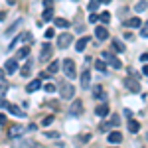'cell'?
Returning a JSON list of instances; mask_svg holds the SVG:
<instances>
[{"label": "cell", "instance_id": "obj_22", "mask_svg": "<svg viewBox=\"0 0 148 148\" xmlns=\"http://www.w3.org/2000/svg\"><path fill=\"white\" fill-rule=\"evenodd\" d=\"M42 18H44L46 22H49V20H53V10H51V8H47V10L44 12V14H42Z\"/></svg>", "mask_w": 148, "mask_h": 148}, {"label": "cell", "instance_id": "obj_33", "mask_svg": "<svg viewBox=\"0 0 148 148\" xmlns=\"http://www.w3.org/2000/svg\"><path fill=\"white\" fill-rule=\"evenodd\" d=\"M111 125H113V126H119V125H121V119H119V114H113V116H111Z\"/></svg>", "mask_w": 148, "mask_h": 148}, {"label": "cell", "instance_id": "obj_36", "mask_svg": "<svg viewBox=\"0 0 148 148\" xmlns=\"http://www.w3.org/2000/svg\"><path fill=\"white\" fill-rule=\"evenodd\" d=\"M8 105H10V103L6 101V99H2V97H0V109H8Z\"/></svg>", "mask_w": 148, "mask_h": 148}, {"label": "cell", "instance_id": "obj_2", "mask_svg": "<svg viewBox=\"0 0 148 148\" xmlns=\"http://www.w3.org/2000/svg\"><path fill=\"white\" fill-rule=\"evenodd\" d=\"M59 93H61V99H73V95H75V87L73 85H69V83H63L61 85V89H59Z\"/></svg>", "mask_w": 148, "mask_h": 148}, {"label": "cell", "instance_id": "obj_5", "mask_svg": "<svg viewBox=\"0 0 148 148\" xmlns=\"http://www.w3.org/2000/svg\"><path fill=\"white\" fill-rule=\"evenodd\" d=\"M103 59H107V61L111 63V67H113V69H121V67H123V63H121L113 53H109V51H105V53H103Z\"/></svg>", "mask_w": 148, "mask_h": 148}, {"label": "cell", "instance_id": "obj_37", "mask_svg": "<svg viewBox=\"0 0 148 148\" xmlns=\"http://www.w3.org/2000/svg\"><path fill=\"white\" fill-rule=\"evenodd\" d=\"M53 34H56V32H53V28H47V30H46V38H47V40H49V38H53Z\"/></svg>", "mask_w": 148, "mask_h": 148}, {"label": "cell", "instance_id": "obj_40", "mask_svg": "<svg viewBox=\"0 0 148 148\" xmlns=\"http://www.w3.org/2000/svg\"><path fill=\"white\" fill-rule=\"evenodd\" d=\"M140 61H144V63H146V61H148V53H142V56H140Z\"/></svg>", "mask_w": 148, "mask_h": 148}, {"label": "cell", "instance_id": "obj_29", "mask_svg": "<svg viewBox=\"0 0 148 148\" xmlns=\"http://www.w3.org/2000/svg\"><path fill=\"white\" fill-rule=\"evenodd\" d=\"M99 4H101L99 0H91V2H89V10H91V12H95L97 8H99Z\"/></svg>", "mask_w": 148, "mask_h": 148}, {"label": "cell", "instance_id": "obj_41", "mask_svg": "<svg viewBox=\"0 0 148 148\" xmlns=\"http://www.w3.org/2000/svg\"><path fill=\"white\" fill-rule=\"evenodd\" d=\"M142 73H144V75L148 77V65H144V67H142Z\"/></svg>", "mask_w": 148, "mask_h": 148}, {"label": "cell", "instance_id": "obj_11", "mask_svg": "<svg viewBox=\"0 0 148 148\" xmlns=\"http://www.w3.org/2000/svg\"><path fill=\"white\" fill-rule=\"evenodd\" d=\"M49 57H51V46H49V44H44L42 53H40V59H42V61H47Z\"/></svg>", "mask_w": 148, "mask_h": 148}, {"label": "cell", "instance_id": "obj_4", "mask_svg": "<svg viewBox=\"0 0 148 148\" xmlns=\"http://www.w3.org/2000/svg\"><path fill=\"white\" fill-rule=\"evenodd\" d=\"M71 42H73V36L71 34H61L57 38V46L61 47V49H65V47L71 46Z\"/></svg>", "mask_w": 148, "mask_h": 148}, {"label": "cell", "instance_id": "obj_8", "mask_svg": "<svg viewBox=\"0 0 148 148\" xmlns=\"http://www.w3.org/2000/svg\"><path fill=\"white\" fill-rule=\"evenodd\" d=\"M69 113L73 114V116H77V114H81L83 113V103L81 101H75L71 107H69Z\"/></svg>", "mask_w": 148, "mask_h": 148}, {"label": "cell", "instance_id": "obj_13", "mask_svg": "<svg viewBox=\"0 0 148 148\" xmlns=\"http://www.w3.org/2000/svg\"><path fill=\"white\" fill-rule=\"evenodd\" d=\"M30 73H32V61H26L22 65V69H20V75L22 77H30Z\"/></svg>", "mask_w": 148, "mask_h": 148}, {"label": "cell", "instance_id": "obj_16", "mask_svg": "<svg viewBox=\"0 0 148 148\" xmlns=\"http://www.w3.org/2000/svg\"><path fill=\"white\" fill-rule=\"evenodd\" d=\"M53 24H56L57 28H61V30L69 28V20H65V18H56V20H53Z\"/></svg>", "mask_w": 148, "mask_h": 148}, {"label": "cell", "instance_id": "obj_38", "mask_svg": "<svg viewBox=\"0 0 148 148\" xmlns=\"http://www.w3.org/2000/svg\"><path fill=\"white\" fill-rule=\"evenodd\" d=\"M46 136H49V138H57L59 134H57V132H46Z\"/></svg>", "mask_w": 148, "mask_h": 148}, {"label": "cell", "instance_id": "obj_24", "mask_svg": "<svg viewBox=\"0 0 148 148\" xmlns=\"http://www.w3.org/2000/svg\"><path fill=\"white\" fill-rule=\"evenodd\" d=\"M26 56H30V47H20L18 53H16V59L18 57H26Z\"/></svg>", "mask_w": 148, "mask_h": 148}, {"label": "cell", "instance_id": "obj_14", "mask_svg": "<svg viewBox=\"0 0 148 148\" xmlns=\"http://www.w3.org/2000/svg\"><path fill=\"white\" fill-rule=\"evenodd\" d=\"M93 97H95V99H107V91L103 89L101 85H97L95 91H93Z\"/></svg>", "mask_w": 148, "mask_h": 148}, {"label": "cell", "instance_id": "obj_42", "mask_svg": "<svg viewBox=\"0 0 148 148\" xmlns=\"http://www.w3.org/2000/svg\"><path fill=\"white\" fill-rule=\"evenodd\" d=\"M4 79V69H0V81Z\"/></svg>", "mask_w": 148, "mask_h": 148}, {"label": "cell", "instance_id": "obj_15", "mask_svg": "<svg viewBox=\"0 0 148 148\" xmlns=\"http://www.w3.org/2000/svg\"><path fill=\"white\" fill-rule=\"evenodd\" d=\"M40 85H42V83H40V79L30 81V83H28V87H26V91H28V93H34V91H38V89H40Z\"/></svg>", "mask_w": 148, "mask_h": 148}, {"label": "cell", "instance_id": "obj_23", "mask_svg": "<svg viewBox=\"0 0 148 148\" xmlns=\"http://www.w3.org/2000/svg\"><path fill=\"white\" fill-rule=\"evenodd\" d=\"M113 49H114V51H119V53H121V51H125V44H121L119 40H114V42H113Z\"/></svg>", "mask_w": 148, "mask_h": 148}, {"label": "cell", "instance_id": "obj_39", "mask_svg": "<svg viewBox=\"0 0 148 148\" xmlns=\"http://www.w3.org/2000/svg\"><path fill=\"white\" fill-rule=\"evenodd\" d=\"M0 125H6V114H0Z\"/></svg>", "mask_w": 148, "mask_h": 148}, {"label": "cell", "instance_id": "obj_32", "mask_svg": "<svg viewBox=\"0 0 148 148\" xmlns=\"http://www.w3.org/2000/svg\"><path fill=\"white\" fill-rule=\"evenodd\" d=\"M53 123V116H46V119H42V126H49Z\"/></svg>", "mask_w": 148, "mask_h": 148}, {"label": "cell", "instance_id": "obj_10", "mask_svg": "<svg viewBox=\"0 0 148 148\" xmlns=\"http://www.w3.org/2000/svg\"><path fill=\"white\" fill-rule=\"evenodd\" d=\"M109 144H119L121 140H123V134L119 132V130H113V132H109Z\"/></svg>", "mask_w": 148, "mask_h": 148}, {"label": "cell", "instance_id": "obj_17", "mask_svg": "<svg viewBox=\"0 0 148 148\" xmlns=\"http://www.w3.org/2000/svg\"><path fill=\"white\" fill-rule=\"evenodd\" d=\"M89 42H91V40H89V38H81L79 42H77V44H75V49H77V51H83V49H85V46H87V44H89Z\"/></svg>", "mask_w": 148, "mask_h": 148}, {"label": "cell", "instance_id": "obj_3", "mask_svg": "<svg viewBox=\"0 0 148 148\" xmlns=\"http://www.w3.org/2000/svg\"><path fill=\"white\" fill-rule=\"evenodd\" d=\"M125 87H126V89H128L130 93H138V91H140V85H138V81L134 79V75L126 77V81H125Z\"/></svg>", "mask_w": 148, "mask_h": 148}, {"label": "cell", "instance_id": "obj_9", "mask_svg": "<svg viewBox=\"0 0 148 148\" xmlns=\"http://www.w3.org/2000/svg\"><path fill=\"white\" fill-rule=\"evenodd\" d=\"M6 73H16V69H18V59H14V57H10L8 61H6Z\"/></svg>", "mask_w": 148, "mask_h": 148}, {"label": "cell", "instance_id": "obj_26", "mask_svg": "<svg viewBox=\"0 0 148 148\" xmlns=\"http://www.w3.org/2000/svg\"><path fill=\"white\" fill-rule=\"evenodd\" d=\"M95 69H99V71H107L105 61H103V59H97V61H95Z\"/></svg>", "mask_w": 148, "mask_h": 148}, {"label": "cell", "instance_id": "obj_31", "mask_svg": "<svg viewBox=\"0 0 148 148\" xmlns=\"http://www.w3.org/2000/svg\"><path fill=\"white\" fill-rule=\"evenodd\" d=\"M44 91L46 93H53L56 91V85H53V83H46V85H44Z\"/></svg>", "mask_w": 148, "mask_h": 148}, {"label": "cell", "instance_id": "obj_30", "mask_svg": "<svg viewBox=\"0 0 148 148\" xmlns=\"http://www.w3.org/2000/svg\"><path fill=\"white\" fill-rule=\"evenodd\" d=\"M20 22H22V20H18L16 24H12V28H8V30H6V36H12V34H14V32H16V28H18V24H20Z\"/></svg>", "mask_w": 148, "mask_h": 148}, {"label": "cell", "instance_id": "obj_20", "mask_svg": "<svg viewBox=\"0 0 148 148\" xmlns=\"http://www.w3.org/2000/svg\"><path fill=\"white\" fill-rule=\"evenodd\" d=\"M138 128H140V123L138 121H128V130L130 132H138Z\"/></svg>", "mask_w": 148, "mask_h": 148}, {"label": "cell", "instance_id": "obj_12", "mask_svg": "<svg viewBox=\"0 0 148 148\" xmlns=\"http://www.w3.org/2000/svg\"><path fill=\"white\" fill-rule=\"evenodd\" d=\"M95 114L97 116H107L109 114V105H97L95 107Z\"/></svg>", "mask_w": 148, "mask_h": 148}, {"label": "cell", "instance_id": "obj_27", "mask_svg": "<svg viewBox=\"0 0 148 148\" xmlns=\"http://www.w3.org/2000/svg\"><path fill=\"white\" fill-rule=\"evenodd\" d=\"M99 20H101L103 24H109L111 22V14H109V12H103L101 16H99Z\"/></svg>", "mask_w": 148, "mask_h": 148}, {"label": "cell", "instance_id": "obj_34", "mask_svg": "<svg viewBox=\"0 0 148 148\" xmlns=\"http://www.w3.org/2000/svg\"><path fill=\"white\" fill-rule=\"evenodd\" d=\"M140 36H142V38H148V22L144 24V28L140 30Z\"/></svg>", "mask_w": 148, "mask_h": 148}, {"label": "cell", "instance_id": "obj_28", "mask_svg": "<svg viewBox=\"0 0 148 148\" xmlns=\"http://www.w3.org/2000/svg\"><path fill=\"white\" fill-rule=\"evenodd\" d=\"M22 132H24L22 126H12V128H10V134H12V136H16V134H22Z\"/></svg>", "mask_w": 148, "mask_h": 148}, {"label": "cell", "instance_id": "obj_35", "mask_svg": "<svg viewBox=\"0 0 148 148\" xmlns=\"http://www.w3.org/2000/svg\"><path fill=\"white\" fill-rule=\"evenodd\" d=\"M89 22H91V24H97V22H99V16H97L95 12H93L91 16H89Z\"/></svg>", "mask_w": 148, "mask_h": 148}, {"label": "cell", "instance_id": "obj_21", "mask_svg": "<svg viewBox=\"0 0 148 148\" xmlns=\"http://www.w3.org/2000/svg\"><path fill=\"white\" fill-rule=\"evenodd\" d=\"M8 111H10L12 114H16V116H24V111H20L16 105H8Z\"/></svg>", "mask_w": 148, "mask_h": 148}, {"label": "cell", "instance_id": "obj_43", "mask_svg": "<svg viewBox=\"0 0 148 148\" xmlns=\"http://www.w3.org/2000/svg\"><path fill=\"white\" fill-rule=\"evenodd\" d=\"M99 2H103V4H109V2H113V0H99Z\"/></svg>", "mask_w": 148, "mask_h": 148}, {"label": "cell", "instance_id": "obj_44", "mask_svg": "<svg viewBox=\"0 0 148 148\" xmlns=\"http://www.w3.org/2000/svg\"><path fill=\"white\" fill-rule=\"evenodd\" d=\"M109 148H116V146H109Z\"/></svg>", "mask_w": 148, "mask_h": 148}, {"label": "cell", "instance_id": "obj_19", "mask_svg": "<svg viewBox=\"0 0 148 148\" xmlns=\"http://www.w3.org/2000/svg\"><path fill=\"white\" fill-rule=\"evenodd\" d=\"M57 69H59V61H51V63L47 65V73L53 75V73H57Z\"/></svg>", "mask_w": 148, "mask_h": 148}, {"label": "cell", "instance_id": "obj_1", "mask_svg": "<svg viewBox=\"0 0 148 148\" xmlns=\"http://www.w3.org/2000/svg\"><path fill=\"white\" fill-rule=\"evenodd\" d=\"M63 73H65V77H69V79H75V77H77L73 59H63Z\"/></svg>", "mask_w": 148, "mask_h": 148}, {"label": "cell", "instance_id": "obj_6", "mask_svg": "<svg viewBox=\"0 0 148 148\" xmlns=\"http://www.w3.org/2000/svg\"><path fill=\"white\" fill-rule=\"evenodd\" d=\"M95 36H97V40L105 42V40L109 38V30H107L105 26H97V28H95Z\"/></svg>", "mask_w": 148, "mask_h": 148}, {"label": "cell", "instance_id": "obj_18", "mask_svg": "<svg viewBox=\"0 0 148 148\" xmlns=\"http://www.w3.org/2000/svg\"><path fill=\"white\" fill-rule=\"evenodd\" d=\"M126 26L128 28H140L142 22H140V18H130V20H126Z\"/></svg>", "mask_w": 148, "mask_h": 148}, {"label": "cell", "instance_id": "obj_25", "mask_svg": "<svg viewBox=\"0 0 148 148\" xmlns=\"http://www.w3.org/2000/svg\"><path fill=\"white\" fill-rule=\"evenodd\" d=\"M146 8H148V2H146V0L138 2L136 6H134V10H136V12H142V10H146Z\"/></svg>", "mask_w": 148, "mask_h": 148}, {"label": "cell", "instance_id": "obj_7", "mask_svg": "<svg viewBox=\"0 0 148 148\" xmlns=\"http://www.w3.org/2000/svg\"><path fill=\"white\" fill-rule=\"evenodd\" d=\"M89 85H91V73L83 71L81 73V89H89Z\"/></svg>", "mask_w": 148, "mask_h": 148}]
</instances>
